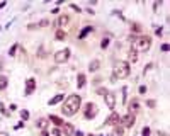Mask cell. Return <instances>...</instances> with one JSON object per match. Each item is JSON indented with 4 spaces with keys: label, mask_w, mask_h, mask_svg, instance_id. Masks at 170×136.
Returning <instances> with one entry per match:
<instances>
[{
    "label": "cell",
    "mask_w": 170,
    "mask_h": 136,
    "mask_svg": "<svg viewBox=\"0 0 170 136\" xmlns=\"http://www.w3.org/2000/svg\"><path fill=\"white\" fill-rule=\"evenodd\" d=\"M80 104H82L80 95H75V93H73V95H68L63 107H61V112H63L65 116H75L76 112H78V109H80Z\"/></svg>",
    "instance_id": "6da1fadb"
},
{
    "label": "cell",
    "mask_w": 170,
    "mask_h": 136,
    "mask_svg": "<svg viewBox=\"0 0 170 136\" xmlns=\"http://www.w3.org/2000/svg\"><path fill=\"white\" fill-rule=\"evenodd\" d=\"M131 72V68H129V63L127 61H116L114 65V76L116 78H126Z\"/></svg>",
    "instance_id": "7a4b0ae2"
},
{
    "label": "cell",
    "mask_w": 170,
    "mask_h": 136,
    "mask_svg": "<svg viewBox=\"0 0 170 136\" xmlns=\"http://www.w3.org/2000/svg\"><path fill=\"white\" fill-rule=\"evenodd\" d=\"M150 46H151V38H150V36H140V38L133 42L134 53L136 51H141V53H143V51L150 49Z\"/></svg>",
    "instance_id": "3957f363"
},
{
    "label": "cell",
    "mask_w": 170,
    "mask_h": 136,
    "mask_svg": "<svg viewBox=\"0 0 170 136\" xmlns=\"http://www.w3.org/2000/svg\"><path fill=\"white\" fill-rule=\"evenodd\" d=\"M97 112H99V109H97V106H95V104L89 102V104L85 106V117H87V119L95 117V116H97Z\"/></svg>",
    "instance_id": "277c9868"
},
{
    "label": "cell",
    "mask_w": 170,
    "mask_h": 136,
    "mask_svg": "<svg viewBox=\"0 0 170 136\" xmlns=\"http://www.w3.org/2000/svg\"><path fill=\"white\" fill-rule=\"evenodd\" d=\"M68 58H70V49H68V48H66V49L58 51V53L55 55V61H56V63H65Z\"/></svg>",
    "instance_id": "5b68a950"
},
{
    "label": "cell",
    "mask_w": 170,
    "mask_h": 136,
    "mask_svg": "<svg viewBox=\"0 0 170 136\" xmlns=\"http://www.w3.org/2000/svg\"><path fill=\"white\" fill-rule=\"evenodd\" d=\"M104 97H106L107 107H109V109H114V107H116V93L114 92H107Z\"/></svg>",
    "instance_id": "8992f818"
},
{
    "label": "cell",
    "mask_w": 170,
    "mask_h": 136,
    "mask_svg": "<svg viewBox=\"0 0 170 136\" xmlns=\"http://www.w3.org/2000/svg\"><path fill=\"white\" fill-rule=\"evenodd\" d=\"M119 123H121V117H119L116 112H112V114L106 119V124H107V126H117Z\"/></svg>",
    "instance_id": "52a82bcc"
},
{
    "label": "cell",
    "mask_w": 170,
    "mask_h": 136,
    "mask_svg": "<svg viewBox=\"0 0 170 136\" xmlns=\"http://www.w3.org/2000/svg\"><path fill=\"white\" fill-rule=\"evenodd\" d=\"M59 127H61V129H59V131H61V134H65V136H72L73 133H75L73 126H72V124H68V123H63Z\"/></svg>",
    "instance_id": "ba28073f"
},
{
    "label": "cell",
    "mask_w": 170,
    "mask_h": 136,
    "mask_svg": "<svg viewBox=\"0 0 170 136\" xmlns=\"http://www.w3.org/2000/svg\"><path fill=\"white\" fill-rule=\"evenodd\" d=\"M121 123H123L126 127H131L133 124H134V114H129V112H127L124 117H121Z\"/></svg>",
    "instance_id": "9c48e42d"
},
{
    "label": "cell",
    "mask_w": 170,
    "mask_h": 136,
    "mask_svg": "<svg viewBox=\"0 0 170 136\" xmlns=\"http://www.w3.org/2000/svg\"><path fill=\"white\" fill-rule=\"evenodd\" d=\"M36 89V80L34 78H29V80L25 82V95H31Z\"/></svg>",
    "instance_id": "30bf717a"
},
{
    "label": "cell",
    "mask_w": 170,
    "mask_h": 136,
    "mask_svg": "<svg viewBox=\"0 0 170 136\" xmlns=\"http://www.w3.org/2000/svg\"><path fill=\"white\" fill-rule=\"evenodd\" d=\"M68 22H70V17L63 14V15H59V19H58V22H56V25H58V27H65Z\"/></svg>",
    "instance_id": "8fae6325"
},
{
    "label": "cell",
    "mask_w": 170,
    "mask_h": 136,
    "mask_svg": "<svg viewBox=\"0 0 170 136\" xmlns=\"http://www.w3.org/2000/svg\"><path fill=\"white\" fill-rule=\"evenodd\" d=\"M63 99H65V95H63V93H58V95H55L53 99H49V100H48V104H49V106H55V104L61 102Z\"/></svg>",
    "instance_id": "7c38bea8"
},
{
    "label": "cell",
    "mask_w": 170,
    "mask_h": 136,
    "mask_svg": "<svg viewBox=\"0 0 170 136\" xmlns=\"http://www.w3.org/2000/svg\"><path fill=\"white\" fill-rule=\"evenodd\" d=\"M99 66H100V61H99V59H93V61H90L89 70H90V72H97Z\"/></svg>",
    "instance_id": "4fadbf2b"
},
{
    "label": "cell",
    "mask_w": 170,
    "mask_h": 136,
    "mask_svg": "<svg viewBox=\"0 0 170 136\" xmlns=\"http://www.w3.org/2000/svg\"><path fill=\"white\" fill-rule=\"evenodd\" d=\"M124 134V129L121 126H114V129H112V133H110V136H123Z\"/></svg>",
    "instance_id": "5bb4252c"
},
{
    "label": "cell",
    "mask_w": 170,
    "mask_h": 136,
    "mask_svg": "<svg viewBox=\"0 0 170 136\" xmlns=\"http://www.w3.org/2000/svg\"><path fill=\"white\" fill-rule=\"evenodd\" d=\"M83 85H85V75H83V73H80V75L76 76V87H78V89H82Z\"/></svg>",
    "instance_id": "9a60e30c"
},
{
    "label": "cell",
    "mask_w": 170,
    "mask_h": 136,
    "mask_svg": "<svg viewBox=\"0 0 170 136\" xmlns=\"http://www.w3.org/2000/svg\"><path fill=\"white\" fill-rule=\"evenodd\" d=\"M138 107H140V104L136 100H133L131 104H129V114H134V112H138Z\"/></svg>",
    "instance_id": "2e32d148"
},
{
    "label": "cell",
    "mask_w": 170,
    "mask_h": 136,
    "mask_svg": "<svg viewBox=\"0 0 170 136\" xmlns=\"http://www.w3.org/2000/svg\"><path fill=\"white\" fill-rule=\"evenodd\" d=\"M7 83H8V78L7 76H0V90H4V89H7Z\"/></svg>",
    "instance_id": "e0dca14e"
},
{
    "label": "cell",
    "mask_w": 170,
    "mask_h": 136,
    "mask_svg": "<svg viewBox=\"0 0 170 136\" xmlns=\"http://www.w3.org/2000/svg\"><path fill=\"white\" fill-rule=\"evenodd\" d=\"M49 121H51L53 124H56V126H61V124H63V121H61L58 116H49Z\"/></svg>",
    "instance_id": "ac0fdd59"
},
{
    "label": "cell",
    "mask_w": 170,
    "mask_h": 136,
    "mask_svg": "<svg viewBox=\"0 0 170 136\" xmlns=\"http://www.w3.org/2000/svg\"><path fill=\"white\" fill-rule=\"evenodd\" d=\"M46 126H48V119H39V121H38V127H39V129H42V131H44V129H46Z\"/></svg>",
    "instance_id": "d6986e66"
},
{
    "label": "cell",
    "mask_w": 170,
    "mask_h": 136,
    "mask_svg": "<svg viewBox=\"0 0 170 136\" xmlns=\"http://www.w3.org/2000/svg\"><path fill=\"white\" fill-rule=\"evenodd\" d=\"M92 31H93V27H90V25H89V27H85V29L80 32V36H78V38H80V39H83L85 36H87V34H89V32H92Z\"/></svg>",
    "instance_id": "ffe728a7"
},
{
    "label": "cell",
    "mask_w": 170,
    "mask_h": 136,
    "mask_svg": "<svg viewBox=\"0 0 170 136\" xmlns=\"http://www.w3.org/2000/svg\"><path fill=\"white\" fill-rule=\"evenodd\" d=\"M56 39H58V41H61V39H65V31H61V29H59L58 32H56Z\"/></svg>",
    "instance_id": "44dd1931"
},
{
    "label": "cell",
    "mask_w": 170,
    "mask_h": 136,
    "mask_svg": "<svg viewBox=\"0 0 170 136\" xmlns=\"http://www.w3.org/2000/svg\"><path fill=\"white\" fill-rule=\"evenodd\" d=\"M107 46H109V38H104V39H102V42H100V48H104V49H106Z\"/></svg>",
    "instance_id": "7402d4cb"
},
{
    "label": "cell",
    "mask_w": 170,
    "mask_h": 136,
    "mask_svg": "<svg viewBox=\"0 0 170 136\" xmlns=\"http://www.w3.org/2000/svg\"><path fill=\"white\" fill-rule=\"evenodd\" d=\"M21 117L24 119V121L25 119H29V112H27V110H21Z\"/></svg>",
    "instance_id": "603a6c76"
},
{
    "label": "cell",
    "mask_w": 170,
    "mask_h": 136,
    "mask_svg": "<svg viewBox=\"0 0 170 136\" xmlns=\"http://www.w3.org/2000/svg\"><path fill=\"white\" fill-rule=\"evenodd\" d=\"M136 58H138L136 53H134V51H131V53H129V61H136Z\"/></svg>",
    "instance_id": "cb8c5ba5"
},
{
    "label": "cell",
    "mask_w": 170,
    "mask_h": 136,
    "mask_svg": "<svg viewBox=\"0 0 170 136\" xmlns=\"http://www.w3.org/2000/svg\"><path fill=\"white\" fill-rule=\"evenodd\" d=\"M15 49H17V44H14V46L10 48V51H8V55H10V56H14V53H15Z\"/></svg>",
    "instance_id": "d4e9b609"
},
{
    "label": "cell",
    "mask_w": 170,
    "mask_h": 136,
    "mask_svg": "<svg viewBox=\"0 0 170 136\" xmlns=\"http://www.w3.org/2000/svg\"><path fill=\"white\" fill-rule=\"evenodd\" d=\"M133 29H134L136 32H140V31H141V25L140 24H133Z\"/></svg>",
    "instance_id": "484cf974"
},
{
    "label": "cell",
    "mask_w": 170,
    "mask_h": 136,
    "mask_svg": "<svg viewBox=\"0 0 170 136\" xmlns=\"http://www.w3.org/2000/svg\"><path fill=\"white\" fill-rule=\"evenodd\" d=\"M0 112H2V114H8V112H7V109L4 107V104H0Z\"/></svg>",
    "instance_id": "4316f807"
},
{
    "label": "cell",
    "mask_w": 170,
    "mask_h": 136,
    "mask_svg": "<svg viewBox=\"0 0 170 136\" xmlns=\"http://www.w3.org/2000/svg\"><path fill=\"white\" fill-rule=\"evenodd\" d=\"M97 93H99V95H106L107 90H106V89H99V90H97Z\"/></svg>",
    "instance_id": "83f0119b"
},
{
    "label": "cell",
    "mask_w": 170,
    "mask_h": 136,
    "mask_svg": "<svg viewBox=\"0 0 170 136\" xmlns=\"http://www.w3.org/2000/svg\"><path fill=\"white\" fill-rule=\"evenodd\" d=\"M150 134V127H143V136H148Z\"/></svg>",
    "instance_id": "f1b7e54d"
},
{
    "label": "cell",
    "mask_w": 170,
    "mask_h": 136,
    "mask_svg": "<svg viewBox=\"0 0 170 136\" xmlns=\"http://www.w3.org/2000/svg\"><path fill=\"white\" fill-rule=\"evenodd\" d=\"M53 134H55V136H63V134H61V131H59V129H53Z\"/></svg>",
    "instance_id": "f546056e"
},
{
    "label": "cell",
    "mask_w": 170,
    "mask_h": 136,
    "mask_svg": "<svg viewBox=\"0 0 170 136\" xmlns=\"http://www.w3.org/2000/svg\"><path fill=\"white\" fill-rule=\"evenodd\" d=\"M144 92H146V87H144V85H141V87H140V93H144Z\"/></svg>",
    "instance_id": "4dcf8cb0"
},
{
    "label": "cell",
    "mask_w": 170,
    "mask_h": 136,
    "mask_svg": "<svg viewBox=\"0 0 170 136\" xmlns=\"http://www.w3.org/2000/svg\"><path fill=\"white\" fill-rule=\"evenodd\" d=\"M146 104H148V107H155V100H148Z\"/></svg>",
    "instance_id": "1f68e13d"
},
{
    "label": "cell",
    "mask_w": 170,
    "mask_h": 136,
    "mask_svg": "<svg viewBox=\"0 0 170 136\" xmlns=\"http://www.w3.org/2000/svg\"><path fill=\"white\" fill-rule=\"evenodd\" d=\"M72 8H73V10H76V12H80V10H82V8L78 7V5H72Z\"/></svg>",
    "instance_id": "d6a6232c"
},
{
    "label": "cell",
    "mask_w": 170,
    "mask_h": 136,
    "mask_svg": "<svg viewBox=\"0 0 170 136\" xmlns=\"http://www.w3.org/2000/svg\"><path fill=\"white\" fill-rule=\"evenodd\" d=\"M162 32H163V29H162V27H160V29H157V36H162Z\"/></svg>",
    "instance_id": "836d02e7"
},
{
    "label": "cell",
    "mask_w": 170,
    "mask_h": 136,
    "mask_svg": "<svg viewBox=\"0 0 170 136\" xmlns=\"http://www.w3.org/2000/svg\"><path fill=\"white\" fill-rule=\"evenodd\" d=\"M41 136H49V134H48V131H42V133H41Z\"/></svg>",
    "instance_id": "e575fe53"
},
{
    "label": "cell",
    "mask_w": 170,
    "mask_h": 136,
    "mask_svg": "<svg viewBox=\"0 0 170 136\" xmlns=\"http://www.w3.org/2000/svg\"><path fill=\"white\" fill-rule=\"evenodd\" d=\"M0 136H7V134H5V133H0Z\"/></svg>",
    "instance_id": "d590c367"
},
{
    "label": "cell",
    "mask_w": 170,
    "mask_h": 136,
    "mask_svg": "<svg viewBox=\"0 0 170 136\" xmlns=\"http://www.w3.org/2000/svg\"><path fill=\"white\" fill-rule=\"evenodd\" d=\"M4 5H5V4H0V8H2V7H4Z\"/></svg>",
    "instance_id": "8d00e7d4"
}]
</instances>
